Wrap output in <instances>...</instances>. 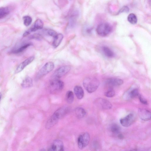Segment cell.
I'll list each match as a JSON object with an SVG mask.
<instances>
[{
    "label": "cell",
    "mask_w": 151,
    "mask_h": 151,
    "mask_svg": "<svg viewBox=\"0 0 151 151\" xmlns=\"http://www.w3.org/2000/svg\"><path fill=\"white\" fill-rule=\"evenodd\" d=\"M100 84L99 81L96 78L93 77H88L85 78L83 81L84 88L89 93L95 91Z\"/></svg>",
    "instance_id": "cell-1"
},
{
    "label": "cell",
    "mask_w": 151,
    "mask_h": 151,
    "mask_svg": "<svg viewBox=\"0 0 151 151\" xmlns=\"http://www.w3.org/2000/svg\"><path fill=\"white\" fill-rule=\"evenodd\" d=\"M49 87L51 93H56L61 91L63 89L64 87V83L59 79L53 78L50 81Z\"/></svg>",
    "instance_id": "cell-2"
},
{
    "label": "cell",
    "mask_w": 151,
    "mask_h": 151,
    "mask_svg": "<svg viewBox=\"0 0 151 151\" xmlns=\"http://www.w3.org/2000/svg\"><path fill=\"white\" fill-rule=\"evenodd\" d=\"M112 30L111 26L107 23H103L99 24L97 27L96 31L100 36L105 37L109 34Z\"/></svg>",
    "instance_id": "cell-3"
},
{
    "label": "cell",
    "mask_w": 151,
    "mask_h": 151,
    "mask_svg": "<svg viewBox=\"0 0 151 151\" xmlns=\"http://www.w3.org/2000/svg\"><path fill=\"white\" fill-rule=\"evenodd\" d=\"M54 68V63L49 62L46 63L40 70L37 73L36 78L39 79L51 71Z\"/></svg>",
    "instance_id": "cell-4"
},
{
    "label": "cell",
    "mask_w": 151,
    "mask_h": 151,
    "mask_svg": "<svg viewBox=\"0 0 151 151\" xmlns=\"http://www.w3.org/2000/svg\"><path fill=\"white\" fill-rule=\"evenodd\" d=\"M90 140V136L87 132L83 133L80 134L77 140L78 147L80 149H83L88 144Z\"/></svg>",
    "instance_id": "cell-5"
},
{
    "label": "cell",
    "mask_w": 151,
    "mask_h": 151,
    "mask_svg": "<svg viewBox=\"0 0 151 151\" xmlns=\"http://www.w3.org/2000/svg\"><path fill=\"white\" fill-rule=\"evenodd\" d=\"M71 67L68 65L62 66L55 71L52 75L53 78L59 79L67 74L70 70Z\"/></svg>",
    "instance_id": "cell-6"
},
{
    "label": "cell",
    "mask_w": 151,
    "mask_h": 151,
    "mask_svg": "<svg viewBox=\"0 0 151 151\" xmlns=\"http://www.w3.org/2000/svg\"><path fill=\"white\" fill-rule=\"evenodd\" d=\"M43 26V23L42 20L40 19H37L35 21L33 25L24 32L23 36L24 37H26L32 32L42 29Z\"/></svg>",
    "instance_id": "cell-7"
},
{
    "label": "cell",
    "mask_w": 151,
    "mask_h": 151,
    "mask_svg": "<svg viewBox=\"0 0 151 151\" xmlns=\"http://www.w3.org/2000/svg\"><path fill=\"white\" fill-rule=\"evenodd\" d=\"M135 117L134 114L130 113L125 117L121 119L120 122L124 127H127L130 126L134 122Z\"/></svg>",
    "instance_id": "cell-8"
},
{
    "label": "cell",
    "mask_w": 151,
    "mask_h": 151,
    "mask_svg": "<svg viewBox=\"0 0 151 151\" xmlns=\"http://www.w3.org/2000/svg\"><path fill=\"white\" fill-rule=\"evenodd\" d=\"M96 105L99 108L104 109H110L112 107L111 103L108 100L103 98H99L96 100Z\"/></svg>",
    "instance_id": "cell-9"
},
{
    "label": "cell",
    "mask_w": 151,
    "mask_h": 151,
    "mask_svg": "<svg viewBox=\"0 0 151 151\" xmlns=\"http://www.w3.org/2000/svg\"><path fill=\"white\" fill-rule=\"evenodd\" d=\"M69 111V108L67 106H63L58 109L53 115L59 120L64 116Z\"/></svg>",
    "instance_id": "cell-10"
},
{
    "label": "cell",
    "mask_w": 151,
    "mask_h": 151,
    "mask_svg": "<svg viewBox=\"0 0 151 151\" xmlns=\"http://www.w3.org/2000/svg\"><path fill=\"white\" fill-rule=\"evenodd\" d=\"M123 81L121 79L118 78H111L107 79L106 81V85L109 88L119 86L123 84Z\"/></svg>",
    "instance_id": "cell-11"
},
{
    "label": "cell",
    "mask_w": 151,
    "mask_h": 151,
    "mask_svg": "<svg viewBox=\"0 0 151 151\" xmlns=\"http://www.w3.org/2000/svg\"><path fill=\"white\" fill-rule=\"evenodd\" d=\"M138 114L140 119L144 121H148L150 119V112L145 109L139 108L138 110Z\"/></svg>",
    "instance_id": "cell-12"
},
{
    "label": "cell",
    "mask_w": 151,
    "mask_h": 151,
    "mask_svg": "<svg viewBox=\"0 0 151 151\" xmlns=\"http://www.w3.org/2000/svg\"><path fill=\"white\" fill-rule=\"evenodd\" d=\"M35 59L34 56H31L28 58L21 63L17 67L15 71V73H17L21 71L27 65L32 62Z\"/></svg>",
    "instance_id": "cell-13"
},
{
    "label": "cell",
    "mask_w": 151,
    "mask_h": 151,
    "mask_svg": "<svg viewBox=\"0 0 151 151\" xmlns=\"http://www.w3.org/2000/svg\"><path fill=\"white\" fill-rule=\"evenodd\" d=\"M64 150V146L62 142L59 139L55 140L52 143L49 150L61 151Z\"/></svg>",
    "instance_id": "cell-14"
},
{
    "label": "cell",
    "mask_w": 151,
    "mask_h": 151,
    "mask_svg": "<svg viewBox=\"0 0 151 151\" xmlns=\"http://www.w3.org/2000/svg\"><path fill=\"white\" fill-rule=\"evenodd\" d=\"M139 94V91L137 88H134L126 92L124 97L126 100H129L133 99L137 96H138Z\"/></svg>",
    "instance_id": "cell-15"
},
{
    "label": "cell",
    "mask_w": 151,
    "mask_h": 151,
    "mask_svg": "<svg viewBox=\"0 0 151 151\" xmlns=\"http://www.w3.org/2000/svg\"><path fill=\"white\" fill-rule=\"evenodd\" d=\"M74 91L75 95L78 99H81L83 97L84 94V91L80 86H75L74 88Z\"/></svg>",
    "instance_id": "cell-16"
},
{
    "label": "cell",
    "mask_w": 151,
    "mask_h": 151,
    "mask_svg": "<svg viewBox=\"0 0 151 151\" xmlns=\"http://www.w3.org/2000/svg\"><path fill=\"white\" fill-rule=\"evenodd\" d=\"M58 120L53 115H52L46 123V129H49L51 128L58 122Z\"/></svg>",
    "instance_id": "cell-17"
},
{
    "label": "cell",
    "mask_w": 151,
    "mask_h": 151,
    "mask_svg": "<svg viewBox=\"0 0 151 151\" xmlns=\"http://www.w3.org/2000/svg\"><path fill=\"white\" fill-rule=\"evenodd\" d=\"M52 45L54 48H56L60 45L63 38V35L61 33L58 34L54 37Z\"/></svg>",
    "instance_id": "cell-18"
},
{
    "label": "cell",
    "mask_w": 151,
    "mask_h": 151,
    "mask_svg": "<svg viewBox=\"0 0 151 151\" xmlns=\"http://www.w3.org/2000/svg\"><path fill=\"white\" fill-rule=\"evenodd\" d=\"M33 85L32 80L28 76L26 77L21 83L22 86L24 88H27L31 87Z\"/></svg>",
    "instance_id": "cell-19"
},
{
    "label": "cell",
    "mask_w": 151,
    "mask_h": 151,
    "mask_svg": "<svg viewBox=\"0 0 151 151\" xmlns=\"http://www.w3.org/2000/svg\"><path fill=\"white\" fill-rule=\"evenodd\" d=\"M75 113L77 118L81 119L84 117L86 113L84 109L82 107H78L75 109Z\"/></svg>",
    "instance_id": "cell-20"
},
{
    "label": "cell",
    "mask_w": 151,
    "mask_h": 151,
    "mask_svg": "<svg viewBox=\"0 0 151 151\" xmlns=\"http://www.w3.org/2000/svg\"><path fill=\"white\" fill-rule=\"evenodd\" d=\"M102 50L105 55L108 57H113L114 55V53L112 51L107 47L104 46L103 47Z\"/></svg>",
    "instance_id": "cell-21"
},
{
    "label": "cell",
    "mask_w": 151,
    "mask_h": 151,
    "mask_svg": "<svg viewBox=\"0 0 151 151\" xmlns=\"http://www.w3.org/2000/svg\"><path fill=\"white\" fill-rule=\"evenodd\" d=\"M66 101L68 104L72 103L74 100V95L73 92L71 91L67 92L65 95Z\"/></svg>",
    "instance_id": "cell-22"
},
{
    "label": "cell",
    "mask_w": 151,
    "mask_h": 151,
    "mask_svg": "<svg viewBox=\"0 0 151 151\" xmlns=\"http://www.w3.org/2000/svg\"><path fill=\"white\" fill-rule=\"evenodd\" d=\"M9 9L8 7L0 8V19L4 18L9 13Z\"/></svg>",
    "instance_id": "cell-23"
},
{
    "label": "cell",
    "mask_w": 151,
    "mask_h": 151,
    "mask_svg": "<svg viewBox=\"0 0 151 151\" xmlns=\"http://www.w3.org/2000/svg\"><path fill=\"white\" fill-rule=\"evenodd\" d=\"M110 130L112 133L115 134H118L120 133L121 128L118 124H114L111 126Z\"/></svg>",
    "instance_id": "cell-24"
},
{
    "label": "cell",
    "mask_w": 151,
    "mask_h": 151,
    "mask_svg": "<svg viewBox=\"0 0 151 151\" xmlns=\"http://www.w3.org/2000/svg\"><path fill=\"white\" fill-rule=\"evenodd\" d=\"M127 20L129 23L132 24H136L137 22V18L135 14L133 13H131L129 15Z\"/></svg>",
    "instance_id": "cell-25"
},
{
    "label": "cell",
    "mask_w": 151,
    "mask_h": 151,
    "mask_svg": "<svg viewBox=\"0 0 151 151\" xmlns=\"http://www.w3.org/2000/svg\"><path fill=\"white\" fill-rule=\"evenodd\" d=\"M32 45V44L29 43L21 47L17 50L13 51V52L15 53H18L23 51L27 48Z\"/></svg>",
    "instance_id": "cell-26"
},
{
    "label": "cell",
    "mask_w": 151,
    "mask_h": 151,
    "mask_svg": "<svg viewBox=\"0 0 151 151\" xmlns=\"http://www.w3.org/2000/svg\"><path fill=\"white\" fill-rule=\"evenodd\" d=\"M23 19L24 21V24L26 26L29 25L32 22V18L29 16H24L23 17Z\"/></svg>",
    "instance_id": "cell-27"
},
{
    "label": "cell",
    "mask_w": 151,
    "mask_h": 151,
    "mask_svg": "<svg viewBox=\"0 0 151 151\" xmlns=\"http://www.w3.org/2000/svg\"><path fill=\"white\" fill-rule=\"evenodd\" d=\"M115 95V92L113 88H109L105 93V95L106 96L109 98L113 97Z\"/></svg>",
    "instance_id": "cell-28"
},
{
    "label": "cell",
    "mask_w": 151,
    "mask_h": 151,
    "mask_svg": "<svg viewBox=\"0 0 151 151\" xmlns=\"http://www.w3.org/2000/svg\"><path fill=\"white\" fill-rule=\"evenodd\" d=\"M46 32L48 35L53 37H54L58 34L55 31L51 29H47Z\"/></svg>",
    "instance_id": "cell-29"
},
{
    "label": "cell",
    "mask_w": 151,
    "mask_h": 151,
    "mask_svg": "<svg viewBox=\"0 0 151 151\" xmlns=\"http://www.w3.org/2000/svg\"><path fill=\"white\" fill-rule=\"evenodd\" d=\"M140 102L142 104L147 105L148 104L147 100L143 97L141 94H139L138 96Z\"/></svg>",
    "instance_id": "cell-30"
},
{
    "label": "cell",
    "mask_w": 151,
    "mask_h": 151,
    "mask_svg": "<svg viewBox=\"0 0 151 151\" xmlns=\"http://www.w3.org/2000/svg\"><path fill=\"white\" fill-rule=\"evenodd\" d=\"M30 37L31 39L40 40L41 39L42 37L40 34L35 33L32 35Z\"/></svg>",
    "instance_id": "cell-31"
},
{
    "label": "cell",
    "mask_w": 151,
    "mask_h": 151,
    "mask_svg": "<svg viewBox=\"0 0 151 151\" xmlns=\"http://www.w3.org/2000/svg\"><path fill=\"white\" fill-rule=\"evenodd\" d=\"M129 8L127 6L123 7L119 11V13L128 12L129 11Z\"/></svg>",
    "instance_id": "cell-32"
},
{
    "label": "cell",
    "mask_w": 151,
    "mask_h": 151,
    "mask_svg": "<svg viewBox=\"0 0 151 151\" xmlns=\"http://www.w3.org/2000/svg\"><path fill=\"white\" fill-rule=\"evenodd\" d=\"M118 134V137L119 139H122L123 138L124 136L122 134L119 133Z\"/></svg>",
    "instance_id": "cell-33"
},
{
    "label": "cell",
    "mask_w": 151,
    "mask_h": 151,
    "mask_svg": "<svg viewBox=\"0 0 151 151\" xmlns=\"http://www.w3.org/2000/svg\"><path fill=\"white\" fill-rule=\"evenodd\" d=\"M1 94L0 93V100H1Z\"/></svg>",
    "instance_id": "cell-34"
}]
</instances>
